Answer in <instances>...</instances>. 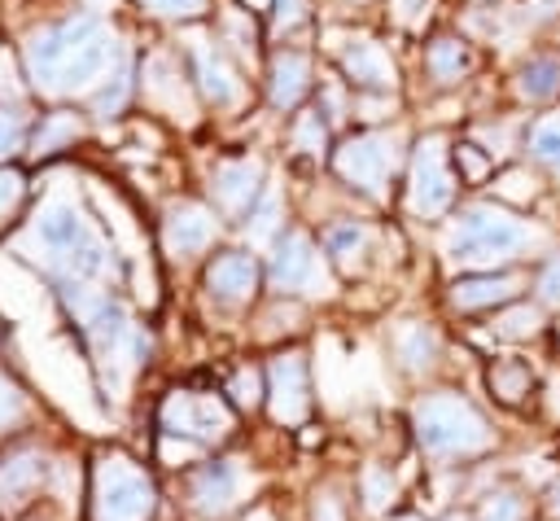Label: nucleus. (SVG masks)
<instances>
[{
  "label": "nucleus",
  "mask_w": 560,
  "mask_h": 521,
  "mask_svg": "<svg viewBox=\"0 0 560 521\" xmlns=\"http://www.w3.org/2000/svg\"><path fill=\"white\" fill-rule=\"evenodd\" d=\"M26 74L35 79L39 92H79L96 79H105L109 70H122V48L114 39V31L101 18H70L61 26H48L39 35L26 39Z\"/></svg>",
  "instance_id": "f257e3e1"
},
{
  "label": "nucleus",
  "mask_w": 560,
  "mask_h": 521,
  "mask_svg": "<svg viewBox=\"0 0 560 521\" xmlns=\"http://www.w3.org/2000/svg\"><path fill=\"white\" fill-rule=\"evenodd\" d=\"M35 241L39 254L52 271L66 276V285H88L101 280L105 271H114V258L105 250V241L96 236V228L83 219V210L74 201H48L35 215Z\"/></svg>",
  "instance_id": "f03ea898"
},
{
  "label": "nucleus",
  "mask_w": 560,
  "mask_h": 521,
  "mask_svg": "<svg viewBox=\"0 0 560 521\" xmlns=\"http://www.w3.org/2000/svg\"><path fill=\"white\" fill-rule=\"evenodd\" d=\"M66 302H70L74 320L83 324V333H88V341L96 350V363L118 385L149 355V337L127 320V311L109 293H96L88 285H66Z\"/></svg>",
  "instance_id": "7ed1b4c3"
},
{
  "label": "nucleus",
  "mask_w": 560,
  "mask_h": 521,
  "mask_svg": "<svg viewBox=\"0 0 560 521\" xmlns=\"http://www.w3.org/2000/svg\"><path fill=\"white\" fill-rule=\"evenodd\" d=\"M529 241H534V232L521 219H512L494 206H468L446 232V254L464 267H494V263H508Z\"/></svg>",
  "instance_id": "20e7f679"
},
{
  "label": "nucleus",
  "mask_w": 560,
  "mask_h": 521,
  "mask_svg": "<svg viewBox=\"0 0 560 521\" xmlns=\"http://www.w3.org/2000/svg\"><path fill=\"white\" fill-rule=\"evenodd\" d=\"M416 433L433 455H472L490 447L481 412L459 394H429L416 403Z\"/></svg>",
  "instance_id": "39448f33"
},
{
  "label": "nucleus",
  "mask_w": 560,
  "mask_h": 521,
  "mask_svg": "<svg viewBox=\"0 0 560 521\" xmlns=\"http://www.w3.org/2000/svg\"><path fill=\"white\" fill-rule=\"evenodd\" d=\"M92 495H96L92 499L96 521H149V512H153L149 477L122 455H109L96 464V490Z\"/></svg>",
  "instance_id": "423d86ee"
},
{
  "label": "nucleus",
  "mask_w": 560,
  "mask_h": 521,
  "mask_svg": "<svg viewBox=\"0 0 560 521\" xmlns=\"http://www.w3.org/2000/svg\"><path fill=\"white\" fill-rule=\"evenodd\" d=\"M455 197V180L446 171V144L442 136H424L416 144V158H411V210L416 215H442Z\"/></svg>",
  "instance_id": "0eeeda50"
},
{
  "label": "nucleus",
  "mask_w": 560,
  "mask_h": 521,
  "mask_svg": "<svg viewBox=\"0 0 560 521\" xmlns=\"http://www.w3.org/2000/svg\"><path fill=\"white\" fill-rule=\"evenodd\" d=\"M394 158H398V140L381 136V131H368V136H354L337 149V171H341V180H350L368 193H381L385 175L394 171Z\"/></svg>",
  "instance_id": "6e6552de"
},
{
  "label": "nucleus",
  "mask_w": 560,
  "mask_h": 521,
  "mask_svg": "<svg viewBox=\"0 0 560 521\" xmlns=\"http://www.w3.org/2000/svg\"><path fill=\"white\" fill-rule=\"evenodd\" d=\"M162 425L171 433H188V438H201V442H214L232 429V416L223 403L214 398H201V394H171L162 403Z\"/></svg>",
  "instance_id": "1a4fd4ad"
},
{
  "label": "nucleus",
  "mask_w": 560,
  "mask_h": 521,
  "mask_svg": "<svg viewBox=\"0 0 560 521\" xmlns=\"http://www.w3.org/2000/svg\"><path fill=\"white\" fill-rule=\"evenodd\" d=\"M271 285L276 289H324V267L311 250V236L306 232H289L271 258Z\"/></svg>",
  "instance_id": "9d476101"
},
{
  "label": "nucleus",
  "mask_w": 560,
  "mask_h": 521,
  "mask_svg": "<svg viewBox=\"0 0 560 521\" xmlns=\"http://www.w3.org/2000/svg\"><path fill=\"white\" fill-rule=\"evenodd\" d=\"M210 236H214V215L197 201H175L162 219V241L171 254H197L210 245Z\"/></svg>",
  "instance_id": "9b49d317"
},
{
  "label": "nucleus",
  "mask_w": 560,
  "mask_h": 521,
  "mask_svg": "<svg viewBox=\"0 0 560 521\" xmlns=\"http://www.w3.org/2000/svg\"><path fill=\"white\" fill-rule=\"evenodd\" d=\"M271 416L280 425H298L306 416V363H302V355H280L271 363Z\"/></svg>",
  "instance_id": "f8f14e48"
},
{
  "label": "nucleus",
  "mask_w": 560,
  "mask_h": 521,
  "mask_svg": "<svg viewBox=\"0 0 560 521\" xmlns=\"http://www.w3.org/2000/svg\"><path fill=\"white\" fill-rule=\"evenodd\" d=\"M241 486H245V477H241L236 460H214V464H206V468L192 477V503H197V512H206V517H223V512L236 503Z\"/></svg>",
  "instance_id": "ddd939ff"
},
{
  "label": "nucleus",
  "mask_w": 560,
  "mask_h": 521,
  "mask_svg": "<svg viewBox=\"0 0 560 521\" xmlns=\"http://www.w3.org/2000/svg\"><path fill=\"white\" fill-rule=\"evenodd\" d=\"M258 180H262V166H258L254 158L219 162V171H214V201H219L228 215H241V210L254 201Z\"/></svg>",
  "instance_id": "4468645a"
},
{
  "label": "nucleus",
  "mask_w": 560,
  "mask_h": 521,
  "mask_svg": "<svg viewBox=\"0 0 560 521\" xmlns=\"http://www.w3.org/2000/svg\"><path fill=\"white\" fill-rule=\"evenodd\" d=\"M206 285L223 302H245L254 293V285H258V267H254L249 254H219L210 263V271H206Z\"/></svg>",
  "instance_id": "2eb2a0df"
},
{
  "label": "nucleus",
  "mask_w": 560,
  "mask_h": 521,
  "mask_svg": "<svg viewBox=\"0 0 560 521\" xmlns=\"http://www.w3.org/2000/svg\"><path fill=\"white\" fill-rule=\"evenodd\" d=\"M192 66H197V83H201V92H206L214 105H232V101L241 96V83H236L232 66H228L201 35L192 39Z\"/></svg>",
  "instance_id": "dca6fc26"
},
{
  "label": "nucleus",
  "mask_w": 560,
  "mask_h": 521,
  "mask_svg": "<svg viewBox=\"0 0 560 521\" xmlns=\"http://www.w3.org/2000/svg\"><path fill=\"white\" fill-rule=\"evenodd\" d=\"M39 477H44L39 451H13L9 460H0V508H22L26 495L39 486Z\"/></svg>",
  "instance_id": "f3484780"
},
{
  "label": "nucleus",
  "mask_w": 560,
  "mask_h": 521,
  "mask_svg": "<svg viewBox=\"0 0 560 521\" xmlns=\"http://www.w3.org/2000/svg\"><path fill=\"white\" fill-rule=\"evenodd\" d=\"M341 66H346V74H350L354 83H363V88H394V66H389V57L381 53V44H372V39H350Z\"/></svg>",
  "instance_id": "a211bd4d"
},
{
  "label": "nucleus",
  "mask_w": 560,
  "mask_h": 521,
  "mask_svg": "<svg viewBox=\"0 0 560 521\" xmlns=\"http://www.w3.org/2000/svg\"><path fill=\"white\" fill-rule=\"evenodd\" d=\"M306 79H311V61L302 53H276V61H271V105L276 109L298 105L302 92H306Z\"/></svg>",
  "instance_id": "6ab92c4d"
},
{
  "label": "nucleus",
  "mask_w": 560,
  "mask_h": 521,
  "mask_svg": "<svg viewBox=\"0 0 560 521\" xmlns=\"http://www.w3.org/2000/svg\"><path fill=\"white\" fill-rule=\"evenodd\" d=\"M516 289H521V280H516V276H477V280H459V285L451 289V298H455V306L472 311V306L508 302Z\"/></svg>",
  "instance_id": "aec40b11"
},
{
  "label": "nucleus",
  "mask_w": 560,
  "mask_h": 521,
  "mask_svg": "<svg viewBox=\"0 0 560 521\" xmlns=\"http://www.w3.org/2000/svg\"><path fill=\"white\" fill-rule=\"evenodd\" d=\"M394 346H398V355H402V363H407L411 372L429 368V363H433V355H438V337H433V328H429V324H416V320L398 328Z\"/></svg>",
  "instance_id": "412c9836"
},
{
  "label": "nucleus",
  "mask_w": 560,
  "mask_h": 521,
  "mask_svg": "<svg viewBox=\"0 0 560 521\" xmlns=\"http://www.w3.org/2000/svg\"><path fill=\"white\" fill-rule=\"evenodd\" d=\"M516 88H521L525 101H551V96L560 92V61H556V57H534V61L521 70Z\"/></svg>",
  "instance_id": "4be33fe9"
},
{
  "label": "nucleus",
  "mask_w": 560,
  "mask_h": 521,
  "mask_svg": "<svg viewBox=\"0 0 560 521\" xmlns=\"http://www.w3.org/2000/svg\"><path fill=\"white\" fill-rule=\"evenodd\" d=\"M464 70H468V48H464L459 39H438V44L429 48V74H433L438 83H455Z\"/></svg>",
  "instance_id": "5701e85b"
},
{
  "label": "nucleus",
  "mask_w": 560,
  "mask_h": 521,
  "mask_svg": "<svg viewBox=\"0 0 560 521\" xmlns=\"http://www.w3.org/2000/svg\"><path fill=\"white\" fill-rule=\"evenodd\" d=\"M529 149H534V158H538L542 166H551V171L560 175V114H547V118L534 127Z\"/></svg>",
  "instance_id": "b1692460"
},
{
  "label": "nucleus",
  "mask_w": 560,
  "mask_h": 521,
  "mask_svg": "<svg viewBox=\"0 0 560 521\" xmlns=\"http://www.w3.org/2000/svg\"><path fill=\"white\" fill-rule=\"evenodd\" d=\"M70 140H79L74 114H48L44 127H39V136H35V153H52V149H61Z\"/></svg>",
  "instance_id": "393cba45"
},
{
  "label": "nucleus",
  "mask_w": 560,
  "mask_h": 521,
  "mask_svg": "<svg viewBox=\"0 0 560 521\" xmlns=\"http://www.w3.org/2000/svg\"><path fill=\"white\" fill-rule=\"evenodd\" d=\"M490 385H494V394H499V398L516 403V398L529 390V368H525V363H516V359H508V363H494V372H490Z\"/></svg>",
  "instance_id": "a878e982"
},
{
  "label": "nucleus",
  "mask_w": 560,
  "mask_h": 521,
  "mask_svg": "<svg viewBox=\"0 0 560 521\" xmlns=\"http://www.w3.org/2000/svg\"><path fill=\"white\" fill-rule=\"evenodd\" d=\"M276 223H280V193L267 188V193H262V206H258L254 219H249V241H254V245H267L271 232H276Z\"/></svg>",
  "instance_id": "bb28decb"
},
{
  "label": "nucleus",
  "mask_w": 560,
  "mask_h": 521,
  "mask_svg": "<svg viewBox=\"0 0 560 521\" xmlns=\"http://www.w3.org/2000/svg\"><path fill=\"white\" fill-rule=\"evenodd\" d=\"M22 131H26V114H22V105L0 101V158H9V153L22 144Z\"/></svg>",
  "instance_id": "cd10ccee"
},
{
  "label": "nucleus",
  "mask_w": 560,
  "mask_h": 521,
  "mask_svg": "<svg viewBox=\"0 0 560 521\" xmlns=\"http://www.w3.org/2000/svg\"><path fill=\"white\" fill-rule=\"evenodd\" d=\"M494 333L499 337H529V333H538V311L534 306H512V311H503L499 320H494Z\"/></svg>",
  "instance_id": "c85d7f7f"
},
{
  "label": "nucleus",
  "mask_w": 560,
  "mask_h": 521,
  "mask_svg": "<svg viewBox=\"0 0 560 521\" xmlns=\"http://www.w3.org/2000/svg\"><path fill=\"white\" fill-rule=\"evenodd\" d=\"M363 499H368V508H372V512H381V508L394 499V482H389V473H385V468H376V464H368V468H363Z\"/></svg>",
  "instance_id": "c756f323"
},
{
  "label": "nucleus",
  "mask_w": 560,
  "mask_h": 521,
  "mask_svg": "<svg viewBox=\"0 0 560 521\" xmlns=\"http://www.w3.org/2000/svg\"><path fill=\"white\" fill-rule=\"evenodd\" d=\"M363 241H368V232H363L359 223H341V228L328 232V250H332L341 263H350V258L363 250Z\"/></svg>",
  "instance_id": "7c9ffc66"
},
{
  "label": "nucleus",
  "mask_w": 560,
  "mask_h": 521,
  "mask_svg": "<svg viewBox=\"0 0 560 521\" xmlns=\"http://www.w3.org/2000/svg\"><path fill=\"white\" fill-rule=\"evenodd\" d=\"M293 140H298V149H306V153L324 149V123H319V114H302V118H298Z\"/></svg>",
  "instance_id": "2f4dec72"
},
{
  "label": "nucleus",
  "mask_w": 560,
  "mask_h": 521,
  "mask_svg": "<svg viewBox=\"0 0 560 521\" xmlns=\"http://www.w3.org/2000/svg\"><path fill=\"white\" fill-rule=\"evenodd\" d=\"M22 188H26V184H22V175H18V171H0V223H4V219L18 210Z\"/></svg>",
  "instance_id": "473e14b6"
},
{
  "label": "nucleus",
  "mask_w": 560,
  "mask_h": 521,
  "mask_svg": "<svg viewBox=\"0 0 560 521\" xmlns=\"http://www.w3.org/2000/svg\"><path fill=\"white\" fill-rule=\"evenodd\" d=\"M140 4L158 18H192V13L206 9V0H140Z\"/></svg>",
  "instance_id": "72a5a7b5"
},
{
  "label": "nucleus",
  "mask_w": 560,
  "mask_h": 521,
  "mask_svg": "<svg viewBox=\"0 0 560 521\" xmlns=\"http://www.w3.org/2000/svg\"><path fill=\"white\" fill-rule=\"evenodd\" d=\"M481 521H521V499L516 495H494L481 508Z\"/></svg>",
  "instance_id": "f704fd0d"
},
{
  "label": "nucleus",
  "mask_w": 560,
  "mask_h": 521,
  "mask_svg": "<svg viewBox=\"0 0 560 521\" xmlns=\"http://www.w3.org/2000/svg\"><path fill=\"white\" fill-rule=\"evenodd\" d=\"M499 193H503V197H516V201H529V197H534V180H529L525 171H508L503 184H499Z\"/></svg>",
  "instance_id": "c9c22d12"
},
{
  "label": "nucleus",
  "mask_w": 560,
  "mask_h": 521,
  "mask_svg": "<svg viewBox=\"0 0 560 521\" xmlns=\"http://www.w3.org/2000/svg\"><path fill=\"white\" fill-rule=\"evenodd\" d=\"M232 398H236L241 407H254V403H258V377H254V372H236V377H232Z\"/></svg>",
  "instance_id": "e433bc0d"
},
{
  "label": "nucleus",
  "mask_w": 560,
  "mask_h": 521,
  "mask_svg": "<svg viewBox=\"0 0 560 521\" xmlns=\"http://www.w3.org/2000/svg\"><path fill=\"white\" fill-rule=\"evenodd\" d=\"M18 416H22V394L13 381L0 377V420H18Z\"/></svg>",
  "instance_id": "4c0bfd02"
},
{
  "label": "nucleus",
  "mask_w": 560,
  "mask_h": 521,
  "mask_svg": "<svg viewBox=\"0 0 560 521\" xmlns=\"http://www.w3.org/2000/svg\"><path fill=\"white\" fill-rule=\"evenodd\" d=\"M302 13H306V0H276V26H280V31L298 26Z\"/></svg>",
  "instance_id": "58836bf2"
},
{
  "label": "nucleus",
  "mask_w": 560,
  "mask_h": 521,
  "mask_svg": "<svg viewBox=\"0 0 560 521\" xmlns=\"http://www.w3.org/2000/svg\"><path fill=\"white\" fill-rule=\"evenodd\" d=\"M424 13H429V0H394V18L402 26H416Z\"/></svg>",
  "instance_id": "ea45409f"
},
{
  "label": "nucleus",
  "mask_w": 560,
  "mask_h": 521,
  "mask_svg": "<svg viewBox=\"0 0 560 521\" xmlns=\"http://www.w3.org/2000/svg\"><path fill=\"white\" fill-rule=\"evenodd\" d=\"M538 289H542V298L551 302V306H560V258L542 271V280H538Z\"/></svg>",
  "instance_id": "a19ab883"
},
{
  "label": "nucleus",
  "mask_w": 560,
  "mask_h": 521,
  "mask_svg": "<svg viewBox=\"0 0 560 521\" xmlns=\"http://www.w3.org/2000/svg\"><path fill=\"white\" fill-rule=\"evenodd\" d=\"M477 144H459V158H464V175L468 180H477V175H486V158L481 153H472Z\"/></svg>",
  "instance_id": "79ce46f5"
},
{
  "label": "nucleus",
  "mask_w": 560,
  "mask_h": 521,
  "mask_svg": "<svg viewBox=\"0 0 560 521\" xmlns=\"http://www.w3.org/2000/svg\"><path fill=\"white\" fill-rule=\"evenodd\" d=\"M315 521H341V508H337L332 495H319L315 499Z\"/></svg>",
  "instance_id": "37998d69"
},
{
  "label": "nucleus",
  "mask_w": 560,
  "mask_h": 521,
  "mask_svg": "<svg viewBox=\"0 0 560 521\" xmlns=\"http://www.w3.org/2000/svg\"><path fill=\"white\" fill-rule=\"evenodd\" d=\"M162 455H166V460H184V455H192V447H188V442H179V447H175V442H166V447H162Z\"/></svg>",
  "instance_id": "c03bdc74"
},
{
  "label": "nucleus",
  "mask_w": 560,
  "mask_h": 521,
  "mask_svg": "<svg viewBox=\"0 0 560 521\" xmlns=\"http://www.w3.org/2000/svg\"><path fill=\"white\" fill-rule=\"evenodd\" d=\"M245 521H271V512H262V508H258V512H249Z\"/></svg>",
  "instance_id": "a18cd8bd"
},
{
  "label": "nucleus",
  "mask_w": 560,
  "mask_h": 521,
  "mask_svg": "<svg viewBox=\"0 0 560 521\" xmlns=\"http://www.w3.org/2000/svg\"><path fill=\"white\" fill-rule=\"evenodd\" d=\"M551 512L560 517V486H556V495H551Z\"/></svg>",
  "instance_id": "49530a36"
},
{
  "label": "nucleus",
  "mask_w": 560,
  "mask_h": 521,
  "mask_svg": "<svg viewBox=\"0 0 560 521\" xmlns=\"http://www.w3.org/2000/svg\"><path fill=\"white\" fill-rule=\"evenodd\" d=\"M446 521H464V517H446Z\"/></svg>",
  "instance_id": "de8ad7c7"
},
{
  "label": "nucleus",
  "mask_w": 560,
  "mask_h": 521,
  "mask_svg": "<svg viewBox=\"0 0 560 521\" xmlns=\"http://www.w3.org/2000/svg\"><path fill=\"white\" fill-rule=\"evenodd\" d=\"M407 521H416V517H407Z\"/></svg>",
  "instance_id": "09e8293b"
}]
</instances>
